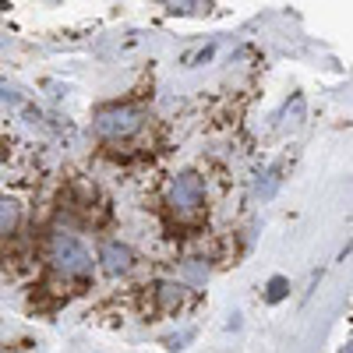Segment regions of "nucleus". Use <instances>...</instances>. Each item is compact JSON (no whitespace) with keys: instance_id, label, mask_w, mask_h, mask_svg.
Returning <instances> with one entry per match:
<instances>
[{"instance_id":"1","label":"nucleus","mask_w":353,"mask_h":353,"mask_svg":"<svg viewBox=\"0 0 353 353\" xmlns=\"http://www.w3.org/2000/svg\"><path fill=\"white\" fill-rule=\"evenodd\" d=\"M50 261L57 272L64 276H88L92 272V254L85 251L81 241H74L71 233H53L50 237Z\"/></svg>"},{"instance_id":"2","label":"nucleus","mask_w":353,"mask_h":353,"mask_svg":"<svg viewBox=\"0 0 353 353\" xmlns=\"http://www.w3.org/2000/svg\"><path fill=\"white\" fill-rule=\"evenodd\" d=\"M201 201H205V181H201L198 173L173 176V184H170V209L173 212L191 216V212L201 209Z\"/></svg>"},{"instance_id":"3","label":"nucleus","mask_w":353,"mask_h":353,"mask_svg":"<svg viewBox=\"0 0 353 353\" xmlns=\"http://www.w3.org/2000/svg\"><path fill=\"white\" fill-rule=\"evenodd\" d=\"M141 128V110L134 106H110L96 117V131L103 138H128Z\"/></svg>"},{"instance_id":"4","label":"nucleus","mask_w":353,"mask_h":353,"mask_svg":"<svg viewBox=\"0 0 353 353\" xmlns=\"http://www.w3.org/2000/svg\"><path fill=\"white\" fill-rule=\"evenodd\" d=\"M99 261H103V269L106 272H113V276H121V272H128L131 265H134V251L128 248V244H103V251H99Z\"/></svg>"},{"instance_id":"5","label":"nucleus","mask_w":353,"mask_h":353,"mask_svg":"<svg viewBox=\"0 0 353 353\" xmlns=\"http://www.w3.org/2000/svg\"><path fill=\"white\" fill-rule=\"evenodd\" d=\"M18 219H21V209H18V201H8V198H0V237H11V233L18 230Z\"/></svg>"},{"instance_id":"6","label":"nucleus","mask_w":353,"mask_h":353,"mask_svg":"<svg viewBox=\"0 0 353 353\" xmlns=\"http://www.w3.org/2000/svg\"><path fill=\"white\" fill-rule=\"evenodd\" d=\"M184 301V286H173V283H163L159 286V304L163 307H176Z\"/></svg>"},{"instance_id":"7","label":"nucleus","mask_w":353,"mask_h":353,"mask_svg":"<svg viewBox=\"0 0 353 353\" xmlns=\"http://www.w3.org/2000/svg\"><path fill=\"white\" fill-rule=\"evenodd\" d=\"M283 297H286V279L276 276V279L269 283V301H283Z\"/></svg>"},{"instance_id":"8","label":"nucleus","mask_w":353,"mask_h":353,"mask_svg":"<svg viewBox=\"0 0 353 353\" xmlns=\"http://www.w3.org/2000/svg\"><path fill=\"white\" fill-rule=\"evenodd\" d=\"M0 103H18V96L11 92V88H4V85H0Z\"/></svg>"}]
</instances>
